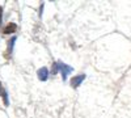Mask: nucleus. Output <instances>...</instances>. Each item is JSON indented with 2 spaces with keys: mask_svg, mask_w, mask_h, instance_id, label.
Instances as JSON below:
<instances>
[{
  "mask_svg": "<svg viewBox=\"0 0 131 118\" xmlns=\"http://www.w3.org/2000/svg\"><path fill=\"white\" fill-rule=\"evenodd\" d=\"M58 64H59V70L62 72V78H63V80H66V79H67V75H70L73 71V68L67 66V64L62 63V62H58Z\"/></svg>",
  "mask_w": 131,
  "mask_h": 118,
  "instance_id": "nucleus-1",
  "label": "nucleus"
},
{
  "mask_svg": "<svg viewBox=\"0 0 131 118\" xmlns=\"http://www.w3.org/2000/svg\"><path fill=\"white\" fill-rule=\"evenodd\" d=\"M84 79H85V75H84V73L78 75V76H73V78L71 79V85H72V88H78L79 85L84 81Z\"/></svg>",
  "mask_w": 131,
  "mask_h": 118,
  "instance_id": "nucleus-2",
  "label": "nucleus"
},
{
  "mask_svg": "<svg viewBox=\"0 0 131 118\" xmlns=\"http://www.w3.org/2000/svg\"><path fill=\"white\" fill-rule=\"evenodd\" d=\"M37 75H38V79H39L41 81H46V80H47V76H49V71H47L46 67H42V68L38 70Z\"/></svg>",
  "mask_w": 131,
  "mask_h": 118,
  "instance_id": "nucleus-3",
  "label": "nucleus"
},
{
  "mask_svg": "<svg viewBox=\"0 0 131 118\" xmlns=\"http://www.w3.org/2000/svg\"><path fill=\"white\" fill-rule=\"evenodd\" d=\"M16 29H17V25H16V24H13V23H10V24H8V25L4 28L3 33H4V34H10V33H15Z\"/></svg>",
  "mask_w": 131,
  "mask_h": 118,
  "instance_id": "nucleus-4",
  "label": "nucleus"
},
{
  "mask_svg": "<svg viewBox=\"0 0 131 118\" xmlns=\"http://www.w3.org/2000/svg\"><path fill=\"white\" fill-rule=\"evenodd\" d=\"M16 39H17L16 37H12V39L8 42V47H7V51H5V58H9V55L12 54V49H13V45H15Z\"/></svg>",
  "mask_w": 131,
  "mask_h": 118,
  "instance_id": "nucleus-5",
  "label": "nucleus"
},
{
  "mask_svg": "<svg viewBox=\"0 0 131 118\" xmlns=\"http://www.w3.org/2000/svg\"><path fill=\"white\" fill-rule=\"evenodd\" d=\"M58 70H59V64H58V63H54V64H52V68H51L52 75H54V73H57V72H58Z\"/></svg>",
  "mask_w": 131,
  "mask_h": 118,
  "instance_id": "nucleus-6",
  "label": "nucleus"
},
{
  "mask_svg": "<svg viewBox=\"0 0 131 118\" xmlns=\"http://www.w3.org/2000/svg\"><path fill=\"white\" fill-rule=\"evenodd\" d=\"M3 99H4L5 105H8V94H7V92H5V91H4V93H3Z\"/></svg>",
  "mask_w": 131,
  "mask_h": 118,
  "instance_id": "nucleus-7",
  "label": "nucleus"
},
{
  "mask_svg": "<svg viewBox=\"0 0 131 118\" xmlns=\"http://www.w3.org/2000/svg\"><path fill=\"white\" fill-rule=\"evenodd\" d=\"M2 21H3V8L0 7V24H2Z\"/></svg>",
  "mask_w": 131,
  "mask_h": 118,
  "instance_id": "nucleus-8",
  "label": "nucleus"
},
{
  "mask_svg": "<svg viewBox=\"0 0 131 118\" xmlns=\"http://www.w3.org/2000/svg\"><path fill=\"white\" fill-rule=\"evenodd\" d=\"M4 91H3V87H2V83H0V94H3Z\"/></svg>",
  "mask_w": 131,
  "mask_h": 118,
  "instance_id": "nucleus-9",
  "label": "nucleus"
}]
</instances>
